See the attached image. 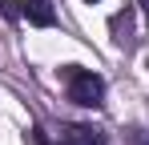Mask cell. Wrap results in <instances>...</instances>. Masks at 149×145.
Listing matches in <instances>:
<instances>
[{
	"label": "cell",
	"instance_id": "1",
	"mask_svg": "<svg viewBox=\"0 0 149 145\" xmlns=\"http://www.w3.org/2000/svg\"><path fill=\"white\" fill-rule=\"evenodd\" d=\"M61 81H65V93H69L73 105H81V109H101L105 105V77L101 72L81 69V65H65Z\"/></svg>",
	"mask_w": 149,
	"mask_h": 145
},
{
	"label": "cell",
	"instance_id": "2",
	"mask_svg": "<svg viewBox=\"0 0 149 145\" xmlns=\"http://www.w3.org/2000/svg\"><path fill=\"white\" fill-rule=\"evenodd\" d=\"M40 145H105V133L93 125H40L36 129Z\"/></svg>",
	"mask_w": 149,
	"mask_h": 145
},
{
	"label": "cell",
	"instance_id": "3",
	"mask_svg": "<svg viewBox=\"0 0 149 145\" xmlns=\"http://www.w3.org/2000/svg\"><path fill=\"white\" fill-rule=\"evenodd\" d=\"M109 32H113V45L121 48V52H129V48L137 45V16H133V8L125 4L121 12H113L109 16Z\"/></svg>",
	"mask_w": 149,
	"mask_h": 145
},
{
	"label": "cell",
	"instance_id": "4",
	"mask_svg": "<svg viewBox=\"0 0 149 145\" xmlns=\"http://www.w3.org/2000/svg\"><path fill=\"white\" fill-rule=\"evenodd\" d=\"M28 24H36V28H52L56 24V12H52V0H20V8H16Z\"/></svg>",
	"mask_w": 149,
	"mask_h": 145
},
{
	"label": "cell",
	"instance_id": "5",
	"mask_svg": "<svg viewBox=\"0 0 149 145\" xmlns=\"http://www.w3.org/2000/svg\"><path fill=\"white\" fill-rule=\"evenodd\" d=\"M129 145H149V129H133L129 133Z\"/></svg>",
	"mask_w": 149,
	"mask_h": 145
},
{
	"label": "cell",
	"instance_id": "6",
	"mask_svg": "<svg viewBox=\"0 0 149 145\" xmlns=\"http://www.w3.org/2000/svg\"><path fill=\"white\" fill-rule=\"evenodd\" d=\"M137 4H141V8H145V16H149V0H137Z\"/></svg>",
	"mask_w": 149,
	"mask_h": 145
},
{
	"label": "cell",
	"instance_id": "7",
	"mask_svg": "<svg viewBox=\"0 0 149 145\" xmlns=\"http://www.w3.org/2000/svg\"><path fill=\"white\" fill-rule=\"evenodd\" d=\"M85 4H97V0H85Z\"/></svg>",
	"mask_w": 149,
	"mask_h": 145
},
{
	"label": "cell",
	"instance_id": "8",
	"mask_svg": "<svg viewBox=\"0 0 149 145\" xmlns=\"http://www.w3.org/2000/svg\"><path fill=\"white\" fill-rule=\"evenodd\" d=\"M145 69H149V61H145Z\"/></svg>",
	"mask_w": 149,
	"mask_h": 145
}]
</instances>
